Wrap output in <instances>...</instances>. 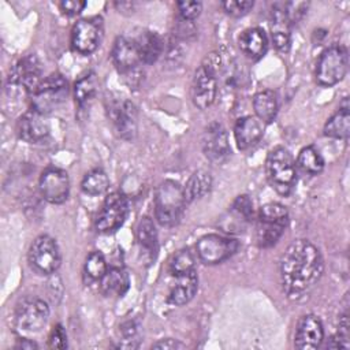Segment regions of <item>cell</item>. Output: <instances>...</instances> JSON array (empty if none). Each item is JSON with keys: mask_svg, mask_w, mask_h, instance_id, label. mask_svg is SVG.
I'll list each match as a JSON object with an SVG mask.
<instances>
[{"mask_svg": "<svg viewBox=\"0 0 350 350\" xmlns=\"http://www.w3.org/2000/svg\"><path fill=\"white\" fill-rule=\"evenodd\" d=\"M108 116L123 139H133L137 134V109L134 104L126 98L111 100L107 107Z\"/></svg>", "mask_w": 350, "mask_h": 350, "instance_id": "12", "label": "cell"}, {"mask_svg": "<svg viewBox=\"0 0 350 350\" xmlns=\"http://www.w3.org/2000/svg\"><path fill=\"white\" fill-rule=\"evenodd\" d=\"M59 7L63 14L68 16H74V15H78L86 7V3L79 0H66V1H62Z\"/></svg>", "mask_w": 350, "mask_h": 350, "instance_id": "41", "label": "cell"}, {"mask_svg": "<svg viewBox=\"0 0 350 350\" xmlns=\"http://www.w3.org/2000/svg\"><path fill=\"white\" fill-rule=\"evenodd\" d=\"M186 346L175 339L171 338H165V339H160L159 342L152 345V349H160V350H178V349H185Z\"/></svg>", "mask_w": 350, "mask_h": 350, "instance_id": "42", "label": "cell"}, {"mask_svg": "<svg viewBox=\"0 0 350 350\" xmlns=\"http://www.w3.org/2000/svg\"><path fill=\"white\" fill-rule=\"evenodd\" d=\"M176 279V284L171 288L168 294V302L175 306H182L190 302L198 290L197 271L185 276H179Z\"/></svg>", "mask_w": 350, "mask_h": 350, "instance_id": "23", "label": "cell"}, {"mask_svg": "<svg viewBox=\"0 0 350 350\" xmlns=\"http://www.w3.org/2000/svg\"><path fill=\"white\" fill-rule=\"evenodd\" d=\"M108 186H109V179L107 174L100 168H94L89 171L81 182L82 191L89 196L103 194L108 190Z\"/></svg>", "mask_w": 350, "mask_h": 350, "instance_id": "32", "label": "cell"}, {"mask_svg": "<svg viewBox=\"0 0 350 350\" xmlns=\"http://www.w3.org/2000/svg\"><path fill=\"white\" fill-rule=\"evenodd\" d=\"M129 216V200L120 191L111 193L96 219V230L101 234H111L119 230Z\"/></svg>", "mask_w": 350, "mask_h": 350, "instance_id": "8", "label": "cell"}, {"mask_svg": "<svg viewBox=\"0 0 350 350\" xmlns=\"http://www.w3.org/2000/svg\"><path fill=\"white\" fill-rule=\"evenodd\" d=\"M253 108L260 122L271 123L278 115V96L273 90H261L253 97Z\"/></svg>", "mask_w": 350, "mask_h": 350, "instance_id": "25", "label": "cell"}, {"mask_svg": "<svg viewBox=\"0 0 350 350\" xmlns=\"http://www.w3.org/2000/svg\"><path fill=\"white\" fill-rule=\"evenodd\" d=\"M42 79L41 63L34 55H27L18 60L8 77L10 85L21 86L30 94L38 88Z\"/></svg>", "mask_w": 350, "mask_h": 350, "instance_id": "15", "label": "cell"}, {"mask_svg": "<svg viewBox=\"0 0 350 350\" xmlns=\"http://www.w3.org/2000/svg\"><path fill=\"white\" fill-rule=\"evenodd\" d=\"M324 340V327L314 314H305L299 319L295 329L294 345L299 350H314Z\"/></svg>", "mask_w": 350, "mask_h": 350, "instance_id": "16", "label": "cell"}, {"mask_svg": "<svg viewBox=\"0 0 350 350\" xmlns=\"http://www.w3.org/2000/svg\"><path fill=\"white\" fill-rule=\"evenodd\" d=\"M297 167L308 175H317L324 170V159L316 146L308 145L299 150Z\"/></svg>", "mask_w": 350, "mask_h": 350, "instance_id": "30", "label": "cell"}, {"mask_svg": "<svg viewBox=\"0 0 350 350\" xmlns=\"http://www.w3.org/2000/svg\"><path fill=\"white\" fill-rule=\"evenodd\" d=\"M48 319L49 308L40 298L23 299L15 310V324L23 332H40L46 325Z\"/></svg>", "mask_w": 350, "mask_h": 350, "instance_id": "11", "label": "cell"}, {"mask_svg": "<svg viewBox=\"0 0 350 350\" xmlns=\"http://www.w3.org/2000/svg\"><path fill=\"white\" fill-rule=\"evenodd\" d=\"M108 271L107 268V261L105 257L101 252H92L86 260H85V265H83V272L85 275L90 279V280H101V278L105 275V272Z\"/></svg>", "mask_w": 350, "mask_h": 350, "instance_id": "35", "label": "cell"}, {"mask_svg": "<svg viewBox=\"0 0 350 350\" xmlns=\"http://www.w3.org/2000/svg\"><path fill=\"white\" fill-rule=\"evenodd\" d=\"M96 90H97V78L94 72L89 71L82 77H79L74 85V96L78 105L85 107L86 104H89L93 100Z\"/></svg>", "mask_w": 350, "mask_h": 350, "instance_id": "31", "label": "cell"}, {"mask_svg": "<svg viewBox=\"0 0 350 350\" xmlns=\"http://www.w3.org/2000/svg\"><path fill=\"white\" fill-rule=\"evenodd\" d=\"M220 56L211 53L196 70L191 82V100L200 109L209 108L217 96V71Z\"/></svg>", "mask_w": 350, "mask_h": 350, "instance_id": "4", "label": "cell"}, {"mask_svg": "<svg viewBox=\"0 0 350 350\" xmlns=\"http://www.w3.org/2000/svg\"><path fill=\"white\" fill-rule=\"evenodd\" d=\"M139 324L135 320H127L120 325L119 334L120 339L118 347L122 349H137L141 342V329Z\"/></svg>", "mask_w": 350, "mask_h": 350, "instance_id": "34", "label": "cell"}, {"mask_svg": "<svg viewBox=\"0 0 350 350\" xmlns=\"http://www.w3.org/2000/svg\"><path fill=\"white\" fill-rule=\"evenodd\" d=\"M176 5L180 18L190 22L196 19L202 11V4L200 1H179Z\"/></svg>", "mask_w": 350, "mask_h": 350, "instance_id": "39", "label": "cell"}, {"mask_svg": "<svg viewBox=\"0 0 350 350\" xmlns=\"http://www.w3.org/2000/svg\"><path fill=\"white\" fill-rule=\"evenodd\" d=\"M238 242L232 238H226L219 234H206L197 241L196 250L202 262L215 265L230 258L238 250Z\"/></svg>", "mask_w": 350, "mask_h": 350, "instance_id": "10", "label": "cell"}, {"mask_svg": "<svg viewBox=\"0 0 350 350\" xmlns=\"http://www.w3.org/2000/svg\"><path fill=\"white\" fill-rule=\"evenodd\" d=\"M201 145L205 157L216 164L224 163L231 154L227 131L219 122H212L205 127Z\"/></svg>", "mask_w": 350, "mask_h": 350, "instance_id": "13", "label": "cell"}, {"mask_svg": "<svg viewBox=\"0 0 350 350\" xmlns=\"http://www.w3.org/2000/svg\"><path fill=\"white\" fill-rule=\"evenodd\" d=\"M15 349H22V350H33V349H38V345L34 340H30L27 338H21L18 339Z\"/></svg>", "mask_w": 350, "mask_h": 350, "instance_id": "43", "label": "cell"}, {"mask_svg": "<svg viewBox=\"0 0 350 350\" xmlns=\"http://www.w3.org/2000/svg\"><path fill=\"white\" fill-rule=\"evenodd\" d=\"M40 191L45 201L51 204H62L70 194V179L66 171L49 167L40 176Z\"/></svg>", "mask_w": 350, "mask_h": 350, "instance_id": "14", "label": "cell"}, {"mask_svg": "<svg viewBox=\"0 0 350 350\" xmlns=\"http://www.w3.org/2000/svg\"><path fill=\"white\" fill-rule=\"evenodd\" d=\"M30 267L42 275H49L57 271L62 262V253L57 242L49 235L37 237L27 253Z\"/></svg>", "mask_w": 350, "mask_h": 350, "instance_id": "7", "label": "cell"}, {"mask_svg": "<svg viewBox=\"0 0 350 350\" xmlns=\"http://www.w3.org/2000/svg\"><path fill=\"white\" fill-rule=\"evenodd\" d=\"M139 45L141 59L145 64L154 63L163 51V40L154 31H145L139 37H135Z\"/></svg>", "mask_w": 350, "mask_h": 350, "instance_id": "29", "label": "cell"}, {"mask_svg": "<svg viewBox=\"0 0 350 350\" xmlns=\"http://www.w3.org/2000/svg\"><path fill=\"white\" fill-rule=\"evenodd\" d=\"M238 45L241 52L246 57L252 60H258L267 53L268 38L262 29L250 27L242 31V34L238 38Z\"/></svg>", "mask_w": 350, "mask_h": 350, "instance_id": "21", "label": "cell"}, {"mask_svg": "<svg viewBox=\"0 0 350 350\" xmlns=\"http://www.w3.org/2000/svg\"><path fill=\"white\" fill-rule=\"evenodd\" d=\"M130 287V278L122 268H111L100 280V290L107 297H122Z\"/></svg>", "mask_w": 350, "mask_h": 350, "instance_id": "24", "label": "cell"}, {"mask_svg": "<svg viewBox=\"0 0 350 350\" xmlns=\"http://www.w3.org/2000/svg\"><path fill=\"white\" fill-rule=\"evenodd\" d=\"M231 211L238 217H242L243 220H250L253 217V202L246 194L238 196L232 202Z\"/></svg>", "mask_w": 350, "mask_h": 350, "instance_id": "38", "label": "cell"}, {"mask_svg": "<svg viewBox=\"0 0 350 350\" xmlns=\"http://www.w3.org/2000/svg\"><path fill=\"white\" fill-rule=\"evenodd\" d=\"M187 205L183 187L171 179L163 180L154 194V216L164 227L176 226Z\"/></svg>", "mask_w": 350, "mask_h": 350, "instance_id": "2", "label": "cell"}, {"mask_svg": "<svg viewBox=\"0 0 350 350\" xmlns=\"http://www.w3.org/2000/svg\"><path fill=\"white\" fill-rule=\"evenodd\" d=\"M349 68V53L343 45H332L323 51L316 64V81L321 86L340 82Z\"/></svg>", "mask_w": 350, "mask_h": 350, "instance_id": "5", "label": "cell"}, {"mask_svg": "<svg viewBox=\"0 0 350 350\" xmlns=\"http://www.w3.org/2000/svg\"><path fill=\"white\" fill-rule=\"evenodd\" d=\"M49 347L52 349H64L67 347V335L63 325L57 324L49 335Z\"/></svg>", "mask_w": 350, "mask_h": 350, "instance_id": "40", "label": "cell"}, {"mask_svg": "<svg viewBox=\"0 0 350 350\" xmlns=\"http://www.w3.org/2000/svg\"><path fill=\"white\" fill-rule=\"evenodd\" d=\"M104 25L100 16L79 19L71 31V45L81 55L93 53L101 44Z\"/></svg>", "mask_w": 350, "mask_h": 350, "instance_id": "9", "label": "cell"}, {"mask_svg": "<svg viewBox=\"0 0 350 350\" xmlns=\"http://www.w3.org/2000/svg\"><path fill=\"white\" fill-rule=\"evenodd\" d=\"M324 135L335 139H347L350 134L349 107H340L324 124Z\"/></svg>", "mask_w": 350, "mask_h": 350, "instance_id": "27", "label": "cell"}, {"mask_svg": "<svg viewBox=\"0 0 350 350\" xmlns=\"http://www.w3.org/2000/svg\"><path fill=\"white\" fill-rule=\"evenodd\" d=\"M212 187V176L205 170H197L191 174L189 180L186 182V186L183 187L185 197L187 204L204 197L206 193H209Z\"/></svg>", "mask_w": 350, "mask_h": 350, "instance_id": "28", "label": "cell"}, {"mask_svg": "<svg viewBox=\"0 0 350 350\" xmlns=\"http://www.w3.org/2000/svg\"><path fill=\"white\" fill-rule=\"evenodd\" d=\"M112 60L119 71H134L137 66L142 63L137 38L129 36H119L112 46Z\"/></svg>", "mask_w": 350, "mask_h": 350, "instance_id": "17", "label": "cell"}, {"mask_svg": "<svg viewBox=\"0 0 350 350\" xmlns=\"http://www.w3.org/2000/svg\"><path fill=\"white\" fill-rule=\"evenodd\" d=\"M68 94L67 79L59 74H51L44 78L38 88L31 93L33 109L45 115L56 109Z\"/></svg>", "mask_w": 350, "mask_h": 350, "instance_id": "6", "label": "cell"}, {"mask_svg": "<svg viewBox=\"0 0 350 350\" xmlns=\"http://www.w3.org/2000/svg\"><path fill=\"white\" fill-rule=\"evenodd\" d=\"M262 137V124L256 116H242L234 126V138L238 149L247 150Z\"/></svg>", "mask_w": 350, "mask_h": 350, "instance_id": "20", "label": "cell"}, {"mask_svg": "<svg viewBox=\"0 0 350 350\" xmlns=\"http://www.w3.org/2000/svg\"><path fill=\"white\" fill-rule=\"evenodd\" d=\"M287 221H272V220H257L256 241L260 247H271L276 245L286 230Z\"/></svg>", "mask_w": 350, "mask_h": 350, "instance_id": "26", "label": "cell"}, {"mask_svg": "<svg viewBox=\"0 0 350 350\" xmlns=\"http://www.w3.org/2000/svg\"><path fill=\"white\" fill-rule=\"evenodd\" d=\"M135 235L144 254L149 258V261L154 260L159 249V242H157V230L153 220L148 216L141 217L137 224Z\"/></svg>", "mask_w": 350, "mask_h": 350, "instance_id": "22", "label": "cell"}, {"mask_svg": "<svg viewBox=\"0 0 350 350\" xmlns=\"http://www.w3.org/2000/svg\"><path fill=\"white\" fill-rule=\"evenodd\" d=\"M16 131L21 139L29 144H38L49 135V126L42 113L30 109L19 118Z\"/></svg>", "mask_w": 350, "mask_h": 350, "instance_id": "19", "label": "cell"}, {"mask_svg": "<svg viewBox=\"0 0 350 350\" xmlns=\"http://www.w3.org/2000/svg\"><path fill=\"white\" fill-rule=\"evenodd\" d=\"M280 282L291 299L309 294L324 272V260L317 246L306 239L291 242L280 257Z\"/></svg>", "mask_w": 350, "mask_h": 350, "instance_id": "1", "label": "cell"}, {"mask_svg": "<svg viewBox=\"0 0 350 350\" xmlns=\"http://www.w3.org/2000/svg\"><path fill=\"white\" fill-rule=\"evenodd\" d=\"M269 27L275 48L280 52H287L291 44V21L287 15L284 4H273L269 18Z\"/></svg>", "mask_w": 350, "mask_h": 350, "instance_id": "18", "label": "cell"}, {"mask_svg": "<svg viewBox=\"0 0 350 350\" xmlns=\"http://www.w3.org/2000/svg\"><path fill=\"white\" fill-rule=\"evenodd\" d=\"M265 175L269 185L280 196H288L294 190L297 182L295 161L286 148L276 146L269 150L265 159Z\"/></svg>", "mask_w": 350, "mask_h": 350, "instance_id": "3", "label": "cell"}, {"mask_svg": "<svg viewBox=\"0 0 350 350\" xmlns=\"http://www.w3.org/2000/svg\"><path fill=\"white\" fill-rule=\"evenodd\" d=\"M194 271H196V262L191 253L187 249H182L176 254H174L170 262V272L172 276L179 278V276L189 275Z\"/></svg>", "mask_w": 350, "mask_h": 350, "instance_id": "33", "label": "cell"}, {"mask_svg": "<svg viewBox=\"0 0 350 350\" xmlns=\"http://www.w3.org/2000/svg\"><path fill=\"white\" fill-rule=\"evenodd\" d=\"M254 3L250 0H227V1H221V7L223 10L234 16V18H239L246 15L252 8H253Z\"/></svg>", "mask_w": 350, "mask_h": 350, "instance_id": "37", "label": "cell"}, {"mask_svg": "<svg viewBox=\"0 0 350 350\" xmlns=\"http://www.w3.org/2000/svg\"><path fill=\"white\" fill-rule=\"evenodd\" d=\"M258 219L272 221H288L287 208L279 202H268L258 211Z\"/></svg>", "mask_w": 350, "mask_h": 350, "instance_id": "36", "label": "cell"}]
</instances>
